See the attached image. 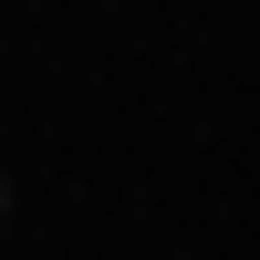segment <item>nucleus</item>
Wrapping results in <instances>:
<instances>
[{"label":"nucleus","mask_w":260,"mask_h":260,"mask_svg":"<svg viewBox=\"0 0 260 260\" xmlns=\"http://www.w3.org/2000/svg\"><path fill=\"white\" fill-rule=\"evenodd\" d=\"M0 219H11V177H0Z\"/></svg>","instance_id":"obj_1"}]
</instances>
